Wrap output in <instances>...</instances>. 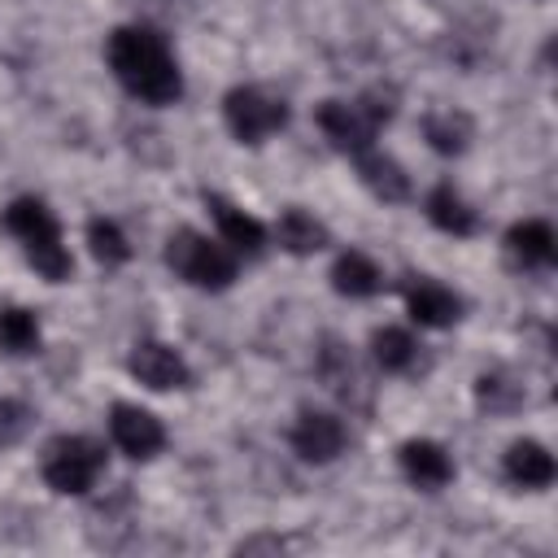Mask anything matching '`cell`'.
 Returning a JSON list of instances; mask_svg holds the SVG:
<instances>
[{
    "label": "cell",
    "mask_w": 558,
    "mask_h": 558,
    "mask_svg": "<svg viewBox=\"0 0 558 558\" xmlns=\"http://www.w3.org/2000/svg\"><path fill=\"white\" fill-rule=\"evenodd\" d=\"M205 205H209V214H214V222H218V231H222V244H227L231 253L257 257V253L266 248V227H262L253 214H244V209L231 205L227 196H205Z\"/></svg>",
    "instance_id": "cell-10"
},
{
    "label": "cell",
    "mask_w": 558,
    "mask_h": 558,
    "mask_svg": "<svg viewBox=\"0 0 558 558\" xmlns=\"http://www.w3.org/2000/svg\"><path fill=\"white\" fill-rule=\"evenodd\" d=\"M371 349H375V362H379L384 371H392V375H405V371H414V362H418V344H414V336L401 331V327H379V331L371 336Z\"/></svg>",
    "instance_id": "cell-20"
},
{
    "label": "cell",
    "mask_w": 558,
    "mask_h": 558,
    "mask_svg": "<svg viewBox=\"0 0 558 558\" xmlns=\"http://www.w3.org/2000/svg\"><path fill=\"white\" fill-rule=\"evenodd\" d=\"M105 57H109L113 78L131 96H140L144 105H174L183 96V74H179V65H174V57H170V48H166V39L157 31L118 26L109 35Z\"/></svg>",
    "instance_id": "cell-1"
},
{
    "label": "cell",
    "mask_w": 558,
    "mask_h": 558,
    "mask_svg": "<svg viewBox=\"0 0 558 558\" xmlns=\"http://www.w3.org/2000/svg\"><path fill=\"white\" fill-rule=\"evenodd\" d=\"M105 471V449L92 436H57L44 449V480L52 493H87Z\"/></svg>",
    "instance_id": "cell-5"
},
{
    "label": "cell",
    "mask_w": 558,
    "mask_h": 558,
    "mask_svg": "<svg viewBox=\"0 0 558 558\" xmlns=\"http://www.w3.org/2000/svg\"><path fill=\"white\" fill-rule=\"evenodd\" d=\"M26 427H31V405L4 397L0 401V445H17L26 436Z\"/></svg>",
    "instance_id": "cell-25"
},
{
    "label": "cell",
    "mask_w": 558,
    "mask_h": 558,
    "mask_svg": "<svg viewBox=\"0 0 558 558\" xmlns=\"http://www.w3.org/2000/svg\"><path fill=\"white\" fill-rule=\"evenodd\" d=\"M166 262H170V270L179 279H187L192 288H205V292H222L235 279V253L227 244L192 231V227H183V231L170 235Z\"/></svg>",
    "instance_id": "cell-4"
},
{
    "label": "cell",
    "mask_w": 558,
    "mask_h": 558,
    "mask_svg": "<svg viewBox=\"0 0 558 558\" xmlns=\"http://www.w3.org/2000/svg\"><path fill=\"white\" fill-rule=\"evenodd\" d=\"M126 371H131L140 384L157 388V392H166V388H187V384H192V371H187L183 353L170 349V344H157V340L135 344L131 357H126Z\"/></svg>",
    "instance_id": "cell-7"
},
{
    "label": "cell",
    "mask_w": 558,
    "mask_h": 558,
    "mask_svg": "<svg viewBox=\"0 0 558 558\" xmlns=\"http://www.w3.org/2000/svg\"><path fill=\"white\" fill-rule=\"evenodd\" d=\"M275 231H279V244H283L288 253H296V257L318 253V248L327 244V227H323L314 214H305V209H283Z\"/></svg>",
    "instance_id": "cell-19"
},
{
    "label": "cell",
    "mask_w": 558,
    "mask_h": 558,
    "mask_svg": "<svg viewBox=\"0 0 558 558\" xmlns=\"http://www.w3.org/2000/svg\"><path fill=\"white\" fill-rule=\"evenodd\" d=\"M0 349L9 357H26V353L39 349V323H35L31 310H22V305L0 310Z\"/></svg>",
    "instance_id": "cell-21"
},
{
    "label": "cell",
    "mask_w": 558,
    "mask_h": 558,
    "mask_svg": "<svg viewBox=\"0 0 558 558\" xmlns=\"http://www.w3.org/2000/svg\"><path fill=\"white\" fill-rule=\"evenodd\" d=\"M357 174H362V183H366L379 201H388V205H397V201L410 196V179H405V170H401L388 153H379V148L357 153Z\"/></svg>",
    "instance_id": "cell-15"
},
{
    "label": "cell",
    "mask_w": 558,
    "mask_h": 558,
    "mask_svg": "<svg viewBox=\"0 0 558 558\" xmlns=\"http://www.w3.org/2000/svg\"><path fill=\"white\" fill-rule=\"evenodd\" d=\"M392 118V96H384L379 87L366 92L362 100H323L318 105V126L323 135L340 148V153H366L375 131Z\"/></svg>",
    "instance_id": "cell-3"
},
{
    "label": "cell",
    "mask_w": 558,
    "mask_h": 558,
    "mask_svg": "<svg viewBox=\"0 0 558 558\" xmlns=\"http://www.w3.org/2000/svg\"><path fill=\"white\" fill-rule=\"evenodd\" d=\"M323 379H327V388H331L340 401H353V388L362 384L353 357H349L336 340H327V349H323Z\"/></svg>",
    "instance_id": "cell-23"
},
{
    "label": "cell",
    "mask_w": 558,
    "mask_h": 558,
    "mask_svg": "<svg viewBox=\"0 0 558 558\" xmlns=\"http://www.w3.org/2000/svg\"><path fill=\"white\" fill-rule=\"evenodd\" d=\"M109 436H113V445L126 453V458H153L161 445H166V427H161V418L157 414H148V410H140V405H113V414H109Z\"/></svg>",
    "instance_id": "cell-8"
},
{
    "label": "cell",
    "mask_w": 558,
    "mask_h": 558,
    "mask_svg": "<svg viewBox=\"0 0 558 558\" xmlns=\"http://www.w3.org/2000/svg\"><path fill=\"white\" fill-rule=\"evenodd\" d=\"M427 218L432 227H440L445 235H471L475 231V209L449 187V183H436L427 192Z\"/></svg>",
    "instance_id": "cell-16"
},
{
    "label": "cell",
    "mask_w": 558,
    "mask_h": 558,
    "mask_svg": "<svg viewBox=\"0 0 558 558\" xmlns=\"http://www.w3.org/2000/svg\"><path fill=\"white\" fill-rule=\"evenodd\" d=\"M397 462H401L405 480L418 488H445L453 480V458L436 440H405L397 449Z\"/></svg>",
    "instance_id": "cell-11"
},
{
    "label": "cell",
    "mask_w": 558,
    "mask_h": 558,
    "mask_svg": "<svg viewBox=\"0 0 558 558\" xmlns=\"http://www.w3.org/2000/svg\"><path fill=\"white\" fill-rule=\"evenodd\" d=\"M501 471H506V480L519 484V488H545V484H554V475H558L549 449L536 445V440H514V445L506 449Z\"/></svg>",
    "instance_id": "cell-14"
},
{
    "label": "cell",
    "mask_w": 558,
    "mask_h": 558,
    "mask_svg": "<svg viewBox=\"0 0 558 558\" xmlns=\"http://www.w3.org/2000/svg\"><path fill=\"white\" fill-rule=\"evenodd\" d=\"M87 244H92V257H96L100 266H122V262L131 257V244H126L122 227L109 222V218H92V222H87Z\"/></svg>",
    "instance_id": "cell-22"
},
{
    "label": "cell",
    "mask_w": 558,
    "mask_h": 558,
    "mask_svg": "<svg viewBox=\"0 0 558 558\" xmlns=\"http://www.w3.org/2000/svg\"><path fill=\"white\" fill-rule=\"evenodd\" d=\"M222 118L240 144H262L288 126V105L262 87H231L222 100Z\"/></svg>",
    "instance_id": "cell-6"
},
{
    "label": "cell",
    "mask_w": 558,
    "mask_h": 558,
    "mask_svg": "<svg viewBox=\"0 0 558 558\" xmlns=\"http://www.w3.org/2000/svg\"><path fill=\"white\" fill-rule=\"evenodd\" d=\"M475 397H480V405H488L493 414H506V410L523 405V384H510L506 375H480Z\"/></svg>",
    "instance_id": "cell-24"
},
{
    "label": "cell",
    "mask_w": 558,
    "mask_h": 558,
    "mask_svg": "<svg viewBox=\"0 0 558 558\" xmlns=\"http://www.w3.org/2000/svg\"><path fill=\"white\" fill-rule=\"evenodd\" d=\"M471 131H475V126H471V118H466L462 109H436V113H427V122H423L427 144H432L436 153H445V157L466 153Z\"/></svg>",
    "instance_id": "cell-18"
},
{
    "label": "cell",
    "mask_w": 558,
    "mask_h": 558,
    "mask_svg": "<svg viewBox=\"0 0 558 558\" xmlns=\"http://www.w3.org/2000/svg\"><path fill=\"white\" fill-rule=\"evenodd\" d=\"M379 283H384V275L366 253H340L331 266V288L340 296H375Z\"/></svg>",
    "instance_id": "cell-17"
},
{
    "label": "cell",
    "mask_w": 558,
    "mask_h": 558,
    "mask_svg": "<svg viewBox=\"0 0 558 558\" xmlns=\"http://www.w3.org/2000/svg\"><path fill=\"white\" fill-rule=\"evenodd\" d=\"M4 231L22 244L26 262L48 279V283H65L70 270H74V257L61 240V227L52 218V209L35 196H17L9 209H4Z\"/></svg>",
    "instance_id": "cell-2"
},
{
    "label": "cell",
    "mask_w": 558,
    "mask_h": 558,
    "mask_svg": "<svg viewBox=\"0 0 558 558\" xmlns=\"http://www.w3.org/2000/svg\"><path fill=\"white\" fill-rule=\"evenodd\" d=\"M506 253H510L514 266H554V257H558L554 227L541 222V218L514 222V227L506 231Z\"/></svg>",
    "instance_id": "cell-13"
},
{
    "label": "cell",
    "mask_w": 558,
    "mask_h": 558,
    "mask_svg": "<svg viewBox=\"0 0 558 558\" xmlns=\"http://www.w3.org/2000/svg\"><path fill=\"white\" fill-rule=\"evenodd\" d=\"M405 305H410V318H414L418 327H449V323H458V314H462V301H458L445 283H436V279H414V283H405Z\"/></svg>",
    "instance_id": "cell-12"
},
{
    "label": "cell",
    "mask_w": 558,
    "mask_h": 558,
    "mask_svg": "<svg viewBox=\"0 0 558 558\" xmlns=\"http://www.w3.org/2000/svg\"><path fill=\"white\" fill-rule=\"evenodd\" d=\"M292 449L296 458L305 462H331L340 449H344V423L336 414H323V410H301L296 423H292Z\"/></svg>",
    "instance_id": "cell-9"
}]
</instances>
